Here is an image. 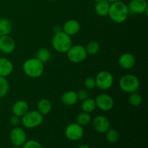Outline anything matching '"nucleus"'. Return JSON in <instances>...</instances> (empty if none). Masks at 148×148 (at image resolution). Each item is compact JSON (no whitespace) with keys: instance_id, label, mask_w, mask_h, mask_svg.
<instances>
[{"instance_id":"1","label":"nucleus","mask_w":148,"mask_h":148,"mask_svg":"<svg viewBox=\"0 0 148 148\" xmlns=\"http://www.w3.org/2000/svg\"><path fill=\"white\" fill-rule=\"evenodd\" d=\"M130 11L128 6L121 1H115L110 4L108 15L115 23H122L127 20Z\"/></svg>"},{"instance_id":"2","label":"nucleus","mask_w":148,"mask_h":148,"mask_svg":"<svg viewBox=\"0 0 148 148\" xmlns=\"http://www.w3.org/2000/svg\"><path fill=\"white\" fill-rule=\"evenodd\" d=\"M25 74L30 78H38L44 72V64L36 57L30 58L25 61L23 65Z\"/></svg>"},{"instance_id":"3","label":"nucleus","mask_w":148,"mask_h":148,"mask_svg":"<svg viewBox=\"0 0 148 148\" xmlns=\"http://www.w3.org/2000/svg\"><path fill=\"white\" fill-rule=\"evenodd\" d=\"M51 45L55 51L61 53H64L68 51L72 46V40L71 36L66 34L64 32L54 33L51 39Z\"/></svg>"},{"instance_id":"4","label":"nucleus","mask_w":148,"mask_h":148,"mask_svg":"<svg viewBox=\"0 0 148 148\" xmlns=\"http://www.w3.org/2000/svg\"><path fill=\"white\" fill-rule=\"evenodd\" d=\"M21 118L22 124L27 129H33L39 127L43 121V116L37 110L28 111Z\"/></svg>"},{"instance_id":"5","label":"nucleus","mask_w":148,"mask_h":148,"mask_svg":"<svg viewBox=\"0 0 148 148\" xmlns=\"http://www.w3.org/2000/svg\"><path fill=\"white\" fill-rule=\"evenodd\" d=\"M140 80L134 75H125L119 79V87L124 92L127 93L137 92L140 88Z\"/></svg>"},{"instance_id":"6","label":"nucleus","mask_w":148,"mask_h":148,"mask_svg":"<svg viewBox=\"0 0 148 148\" xmlns=\"http://www.w3.org/2000/svg\"><path fill=\"white\" fill-rule=\"evenodd\" d=\"M67 58L69 62L74 64L81 63L88 57V53L85 46L77 44L72 46L66 52Z\"/></svg>"},{"instance_id":"7","label":"nucleus","mask_w":148,"mask_h":148,"mask_svg":"<svg viewBox=\"0 0 148 148\" xmlns=\"http://www.w3.org/2000/svg\"><path fill=\"white\" fill-rule=\"evenodd\" d=\"M95 82L96 87L101 90H107L112 87L114 84V77L108 71H101L96 75Z\"/></svg>"},{"instance_id":"8","label":"nucleus","mask_w":148,"mask_h":148,"mask_svg":"<svg viewBox=\"0 0 148 148\" xmlns=\"http://www.w3.org/2000/svg\"><path fill=\"white\" fill-rule=\"evenodd\" d=\"M64 134L68 140H72V141H77L83 137V127L77 122L72 123L66 127Z\"/></svg>"},{"instance_id":"9","label":"nucleus","mask_w":148,"mask_h":148,"mask_svg":"<svg viewBox=\"0 0 148 148\" xmlns=\"http://www.w3.org/2000/svg\"><path fill=\"white\" fill-rule=\"evenodd\" d=\"M96 108L103 111H111L114 106V101L112 97L106 93L98 95L95 99Z\"/></svg>"},{"instance_id":"10","label":"nucleus","mask_w":148,"mask_h":148,"mask_svg":"<svg viewBox=\"0 0 148 148\" xmlns=\"http://www.w3.org/2000/svg\"><path fill=\"white\" fill-rule=\"evenodd\" d=\"M10 139L13 145L21 147L27 141V135L25 130L21 127H14L10 132Z\"/></svg>"},{"instance_id":"11","label":"nucleus","mask_w":148,"mask_h":148,"mask_svg":"<svg viewBox=\"0 0 148 148\" xmlns=\"http://www.w3.org/2000/svg\"><path fill=\"white\" fill-rule=\"evenodd\" d=\"M110 121L106 116L102 115L96 116L92 119V127L98 133H106L110 129Z\"/></svg>"},{"instance_id":"12","label":"nucleus","mask_w":148,"mask_h":148,"mask_svg":"<svg viewBox=\"0 0 148 148\" xmlns=\"http://www.w3.org/2000/svg\"><path fill=\"white\" fill-rule=\"evenodd\" d=\"M15 49V41L10 36H0V51L4 54H10Z\"/></svg>"},{"instance_id":"13","label":"nucleus","mask_w":148,"mask_h":148,"mask_svg":"<svg viewBox=\"0 0 148 148\" xmlns=\"http://www.w3.org/2000/svg\"><path fill=\"white\" fill-rule=\"evenodd\" d=\"M128 9L130 12L134 14H147L148 10V4L146 0H131L129 3Z\"/></svg>"},{"instance_id":"14","label":"nucleus","mask_w":148,"mask_h":148,"mask_svg":"<svg viewBox=\"0 0 148 148\" xmlns=\"http://www.w3.org/2000/svg\"><path fill=\"white\" fill-rule=\"evenodd\" d=\"M80 30V24L77 20L71 19L64 23L62 27V31L69 36L77 34Z\"/></svg>"},{"instance_id":"15","label":"nucleus","mask_w":148,"mask_h":148,"mask_svg":"<svg viewBox=\"0 0 148 148\" xmlns=\"http://www.w3.org/2000/svg\"><path fill=\"white\" fill-rule=\"evenodd\" d=\"M136 59L131 53H124L119 59V64L122 69H130L135 65Z\"/></svg>"},{"instance_id":"16","label":"nucleus","mask_w":148,"mask_h":148,"mask_svg":"<svg viewBox=\"0 0 148 148\" xmlns=\"http://www.w3.org/2000/svg\"><path fill=\"white\" fill-rule=\"evenodd\" d=\"M14 66L10 59L5 57H0V77H7L13 72Z\"/></svg>"},{"instance_id":"17","label":"nucleus","mask_w":148,"mask_h":148,"mask_svg":"<svg viewBox=\"0 0 148 148\" xmlns=\"http://www.w3.org/2000/svg\"><path fill=\"white\" fill-rule=\"evenodd\" d=\"M12 111V114L19 117H22L29 111L28 104L26 101L23 100L17 101L13 104Z\"/></svg>"},{"instance_id":"18","label":"nucleus","mask_w":148,"mask_h":148,"mask_svg":"<svg viewBox=\"0 0 148 148\" xmlns=\"http://www.w3.org/2000/svg\"><path fill=\"white\" fill-rule=\"evenodd\" d=\"M110 4L106 0H101V1L95 2V12L100 17H106L108 15L109 11Z\"/></svg>"},{"instance_id":"19","label":"nucleus","mask_w":148,"mask_h":148,"mask_svg":"<svg viewBox=\"0 0 148 148\" xmlns=\"http://www.w3.org/2000/svg\"><path fill=\"white\" fill-rule=\"evenodd\" d=\"M62 102L63 104L67 106H74L77 103L78 101L77 96L76 92L72 90H69L65 92L62 95Z\"/></svg>"},{"instance_id":"20","label":"nucleus","mask_w":148,"mask_h":148,"mask_svg":"<svg viewBox=\"0 0 148 148\" xmlns=\"http://www.w3.org/2000/svg\"><path fill=\"white\" fill-rule=\"evenodd\" d=\"M52 108V105L51 101L46 98H43L40 100L37 104V111L44 116L47 115L51 112Z\"/></svg>"},{"instance_id":"21","label":"nucleus","mask_w":148,"mask_h":148,"mask_svg":"<svg viewBox=\"0 0 148 148\" xmlns=\"http://www.w3.org/2000/svg\"><path fill=\"white\" fill-rule=\"evenodd\" d=\"M81 108L83 112L88 113V114L93 112L96 108L95 99L88 98L87 99L82 101V104H81Z\"/></svg>"},{"instance_id":"22","label":"nucleus","mask_w":148,"mask_h":148,"mask_svg":"<svg viewBox=\"0 0 148 148\" xmlns=\"http://www.w3.org/2000/svg\"><path fill=\"white\" fill-rule=\"evenodd\" d=\"M12 29V25L10 20L7 18L0 19V36L10 35Z\"/></svg>"},{"instance_id":"23","label":"nucleus","mask_w":148,"mask_h":148,"mask_svg":"<svg viewBox=\"0 0 148 148\" xmlns=\"http://www.w3.org/2000/svg\"><path fill=\"white\" fill-rule=\"evenodd\" d=\"M36 58L40 60L42 63L45 64L49 62L51 58V53L50 51L46 48H41L36 52Z\"/></svg>"},{"instance_id":"24","label":"nucleus","mask_w":148,"mask_h":148,"mask_svg":"<svg viewBox=\"0 0 148 148\" xmlns=\"http://www.w3.org/2000/svg\"><path fill=\"white\" fill-rule=\"evenodd\" d=\"M91 120V116L90 114H88V113L86 112H81L77 116V118H76V122L77 124H79V125L81 126H86L88 124H89L90 123Z\"/></svg>"},{"instance_id":"25","label":"nucleus","mask_w":148,"mask_h":148,"mask_svg":"<svg viewBox=\"0 0 148 148\" xmlns=\"http://www.w3.org/2000/svg\"><path fill=\"white\" fill-rule=\"evenodd\" d=\"M130 96H129L128 101L131 106L134 107H138L143 103V98H142L141 95L137 93V92H132L130 93Z\"/></svg>"},{"instance_id":"26","label":"nucleus","mask_w":148,"mask_h":148,"mask_svg":"<svg viewBox=\"0 0 148 148\" xmlns=\"http://www.w3.org/2000/svg\"><path fill=\"white\" fill-rule=\"evenodd\" d=\"M106 139L110 143H116L119 140V134L116 130L114 129H109L106 132Z\"/></svg>"},{"instance_id":"27","label":"nucleus","mask_w":148,"mask_h":148,"mask_svg":"<svg viewBox=\"0 0 148 148\" xmlns=\"http://www.w3.org/2000/svg\"><path fill=\"white\" fill-rule=\"evenodd\" d=\"M10 90V84L6 77H0V99L7 95Z\"/></svg>"},{"instance_id":"28","label":"nucleus","mask_w":148,"mask_h":148,"mask_svg":"<svg viewBox=\"0 0 148 148\" xmlns=\"http://www.w3.org/2000/svg\"><path fill=\"white\" fill-rule=\"evenodd\" d=\"M85 49L87 51V53L88 54L90 55H95L96 53H98L100 50V45L95 40H92V41L89 42V43L87 44Z\"/></svg>"},{"instance_id":"29","label":"nucleus","mask_w":148,"mask_h":148,"mask_svg":"<svg viewBox=\"0 0 148 148\" xmlns=\"http://www.w3.org/2000/svg\"><path fill=\"white\" fill-rule=\"evenodd\" d=\"M84 86L86 90H93L96 87L95 79L92 77H88L84 81Z\"/></svg>"},{"instance_id":"30","label":"nucleus","mask_w":148,"mask_h":148,"mask_svg":"<svg viewBox=\"0 0 148 148\" xmlns=\"http://www.w3.org/2000/svg\"><path fill=\"white\" fill-rule=\"evenodd\" d=\"M23 148H43L40 143L36 140H28L25 143Z\"/></svg>"},{"instance_id":"31","label":"nucleus","mask_w":148,"mask_h":148,"mask_svg":"<svg viewBox=\"0 0 148 148\" xmlns=\"http://www.w3.org/2000/svg\"><path fill=\"white\" fill-rule=\"evenodd\" d=\"M78 100L79 101H84V100L87 99L89 98V92H88V90L86 89H80L76 92Z\"/></svg>"},{"instance_id":"32","label":"nucleus","mask_w":148,"mask_h":148,"mask_svg":"<svg viewBox=\"0 0 148 148\" xmlns=\"http://www.w3.org/2000/svg\"><path fill=\"white\" fill-rule=\"evenodd\" d=\"M9 121H10V124H11L12 126H13V127H17V126L20 124L21 121H20V117L13 114V115L10 118Z\"/></svg>"},{"instance_id":"33","label":"nucleus","mask_w":148,"mask_h":148,"mask_svg":"<svg viewBox=\"0 0 148 148\" xmlns=\"http://www.w3.org/2000/svg\"><path fill=\"white\" fill-rule=\"evenodd\" d=\"M53 33H59V32L62 31V27H59V26H55V27H53Z\"/></svg>"},{"instance_id":"34","label":"nucleus","mask_w":148,"mask_h":148,"mask_svg":"<svg viewBox=\"0 0 148 148\" xmlns=\"http://www.w3.org/2000/svg\"><path fill=\"white\" fill-rule=\"evenodd\" d=\"M78 148H90V147L88 145H82L79 146Z\"/></svg>"},{"instance_id":"35","label":"nucleus","mask_w":148,"mask_h":148,"mask_svg":"<svg viewBox=\"0 0 148 148\" xmlns=\"http://www.w3.org/2000/svg\"><path fill=\"white\" fill-rule=\"evenodd\" d=\"M106 1H108L109 3H113V2H115V1H120V0H106Z\"/></svg>"},{"instance_id":"36","label":"nucleus","mask_w":148,"mask_h":148,"mask_svg":"<svg viewBox=\"0 0 148 148\" xmlns=\"http://www.w3.org/2000/svg\"><path fill=\"white\" fill-rule=\"evenodd\" d=\"M12 148H22V147H20V146H14V147H12Z\"/></svg>"},{"instance_id":"37","label":"nucleus","mask_w":148,"mask_h":148,"mask_svg":"<svg viewBox=\"0 0 148 148\" xmlns=\"http://www.w3.org/2000/svg\"><path fill=\"white\" fill-rule=\"evenodd\" d=\"M92 1H95V2H98V1H101V0H92Z\"/></svg>"},{"instance_id":"38","label":"nucleus","mask_w":148,"mask_h":148,"mask_svg":"<svg viewBox=\"0 0 148 148\" xmlns=\"http://www.w3.org/2000/svg\"><path fill=\"white\" fill-rule=\"evenodd\" d=\"M48 1H56V0H48Z\"/></svg>"},{"instance_id":"39","label":"nucleus","mask_w":148,"mask_h":148,"mask_svg":"<svg viewBox=\"0 0 148 148\" xmlns=\"http://www.w3.org/2000/svg\"><path fill=\"white\" fill-rule=\"evenodd\" d=\"M0 128H1V123H0Z\"/></svg>"}]
</instances>
